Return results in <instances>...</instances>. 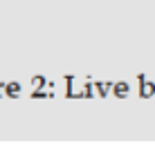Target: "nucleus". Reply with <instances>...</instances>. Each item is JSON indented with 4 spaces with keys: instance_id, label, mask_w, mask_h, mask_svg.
Instances as JSON below:
<instances>
[{
    "instance_id": "1",
    "label": "nucleus",
    "mask_w": 155,
    "mask_h": 150,
    "mask_svg": "<svg viewBox=\"0 0 155 150\" xmlns=\"http://www.w3.org/2000/svg\"><path fill=\"white\" fill-rule=\"evenodd\" d=\"M126 90H128V88H126V85H124V83H119V85H115V92H119V96H126Z\"/></svg>"
}]
</instances>
